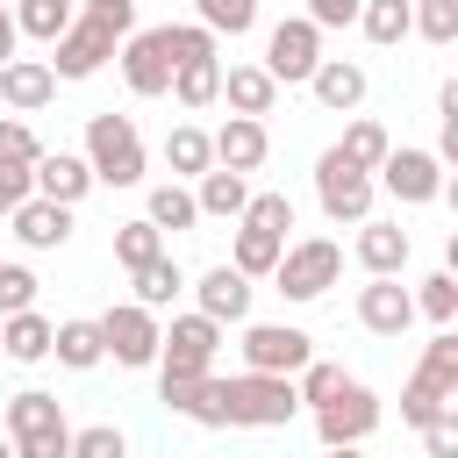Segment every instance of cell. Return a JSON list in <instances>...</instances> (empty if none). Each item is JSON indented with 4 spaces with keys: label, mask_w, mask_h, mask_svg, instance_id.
Wrapping results in <instances>:
<instances>
[{
    "label": "cell",
    "mask_w": 458,
    "mask_h": 458,
    "mask_svg": "<svg viewBox=\"0 0 458 458\" xmlns=\"http://www.w3.org/2000/svg\"><path fill=\"white\" fill-rule=\"evenodd\" d=\"M79 157H86L93 186H143V172H150V150H143L136 114H114V107L86 114V143H79Z\"/></svg>",
    "instance_id": "6da1fadb"
},
{
    "label": "cell",
    "mask_w": 458,
    "mask_h": 458,
    "mask_svg": "<svg viewBox=\"0 0 458 458\" xmlns=\"http://www.w3.org/2000/svg\"><path fill=\"white\" fill-rule=\"evenodd\" d=\"M215 408H222V429H286L301 415L293 401V379H265V372H215Z\"/></svg>",
    "instance_id": "7a4b0ae2"
},
{
    "label": "cell",
    "mask_w": 458,
    "mask_h": 458,
    "mask_svg": "<svg viewBox=\"0 0 458 458\" xmlns=\"http://www.w3.org/2000/svg\"><path fill=\"white\" fill-rule=\"evenodd\" d=\"M0 437L14 444V458H72V422H64V401L50 394V386H21V394H7V408H0Z\"/></svg>",
    "instance_id": "3957f363"
},
{
    "label": "cell",
    "mask_w": 458,
    "mask_h": 458,
    "mask_svg": "<svg viewBox=\"0 0 458 458\" xmlns=\"http://www.w3.org/2000/svg\"><path fill=\"white\" fill-rule=\"evenodd\" d=\"M336 279H344V243H336V236H293V243L279 250V265H272V293H279L286 308L322 301Z\"/></svg>",
    "instance_id": "277c9868"
},
{
    "label": "cell",
    "mask_w": 458,
    "mask_h": 458,
    "mask_svg": "<svg viewBox=\"0 0 458 458\" xmlns=\"http://www.w3.org/2000/svg\"><path fill=\"white\" fill-rule=\"evenodd\" d=\"M372 186H379L394 208H429V200H444V193H451L444 157H437V150H422V143H394V150L379 157Z\"/></svg>",
    "instance_id": "5b68a950"
},
{
    "label": "cell",
    "mask_w": 458,
    "mask_h": 458,
    "mask_svg": "<svg viewBox=\"0 0 458 458\" xmlns=\"http://www.w3.org/2000/svg\"><path fill=\"white\" fill-rule=\"evenodd\" d=\"M372 200H379V186H372V172H358L336 143L315 157V208L336 222V229H358V222H372Z\"/></svg>",
    "instance_id": "8992f818"
},
{
    "label": "cell",
    "mask_w": 458,
    "mask_h": 458,
    "mask_svg": "<svg viewBox=\"0 0 458 458\" xmlns=\"http://www.w3.org/2000/svg\"><path fill=\"white\" fill-rule=\"evenodd\" d=\"M222 322H208V315H172L165 322V336H157V365L150 372H172V379H208L215 372V358H222Z\"/></svg>",
    "instance_id": "52a82bcc"
},
{
    "label": "cell",
    "mask_w": 458,
    "mask_h": 458,
    "mask_svg": "<svg viewBox=\"0 0 458 458\" xmlns=\"http://www.w3.org/2000/svg\"><path fill=\"white\" fill-rule=\"evenodd\" d=\"M308 358H315V336L301 322H243V336H236V365L265 372V379H293Z\"/></svg>",
    "instance_id": "ba28073f"
},
{
    "label": "cell",
    "mask_w": 458,
    "mask_h": 458,
    "mask_svg": "<svg viewBox=\"0 0 458 458\" xmlns=\"http://www.w3.org/2000/svg\"><path fill=\"white\" fill-rule=\"evenodd\" d=\"M93 322H100V351H107L122 372H150V365H157L165 315H150V308H136V301H114V308L93 315Z\"/></svg>",
    "instance_id": "9c48e42d"
},
{
    "label": "cell",
    "mask_w": 458,
    "mask_h": 458,
    "mask_svg": "<svg viewBox=\"0 0 458 458\" xmlns=\"http://www.w3.org/2000/svg\"><path fill=\"white\" fill-rule=\"evenodd\" d=\"M329 50H322V29L308 21V14H279L272 29H265V72H272V86H308V72L322 64Z\"/></svg>",
    "instance_id": "30bf717a"
},
{
    "label": "cell",
    "mask_w": 458,
    "mask_h": 458,
    "mask_svg": "<svg viewBox=\"0 0 458 458\" xmlns=\"http://www.w3.org/2000/svg\"><path fill=\"white\" fill-rule=\"evenodd\" d=\"M379 394L365 386V379H344L336 386V401H322L315 408V437H322V451H336V444H365L372 429H379Z\"/></svg>",
    "instance_id": "8fae6325"
},
{
    "label": "cell",
    "mask_w": 458,
    "mask_h": 458,
    "mask_svg": "<svg viewBox=\"0 0 458 458\" xmlns=\"http://www.w3.org/2000/svg\"><path fill=\"white\" fill-rule=\"evenodd\" d=\"M114 50H122V43H114V36L100 29V21L72 14V29H64V36L50 43V57H43V64H50V79H57V86H79V79H93V72H100V64H107Z\"/></svg>",
    "instance_id": "7c38bea8"
},
{
    "label": "cell",
    "mask_w": 458,
    "mask_h": 458,
    "mask_svg": "<svg viewBox=\"0 0 458 458\" xmlns=\"http://www.w3.org/2000/svg\"><path fill=\"white\" fill-rule=\"evenodd\" d=\"M114 64H122V86H129L136 100H165V86H172L165 29H129V36H122V50H114Z\"/></svg>",
    "instance_id": "4fadbf2b"
},
{
    "label": "cell",
    "mask_w": 458,
    "mask_h": 458,
    "mask_svg": "<svg viewBox=\"0 0 458 458\" xmlns=\"http://www.w3.org/2000/svg\"><path fill=\"white\" fill-rule=\"evenodd\" d=\"M186 286H193V315H208V322H222V329H229V322H236V329L250 322V293H258V286H250L236 265H208V272L186 279Z\"/></svg>",
    "instance_id": "5bb4252c"
},
{
    "label": "cell",
    "mask_w": 458,
    "mask_h": 458,
    "mask_svg": "<svg viewBox=\"0 0 458 458\" xmlns=\"http://www.w3.org/2000/svg\"><path fill=\"white\" fill-rule=\"evenodd\" d=\"M208 150H215V165L222 172H265V157H272V129L265 122H250V114H229L222 129H208Z\"/></svg>",
    "instance_id": "9a60e30c"
},
{
    "label": "cell",
    "mask_w": 458,
    "mask_h": 458,
    "mask_svg": "<svg viewBox=\"0 0 458 458\" xmlns=\"http://www.w3.org/2000/svg\"><path fill=\"white\" fill-rule=\"evenodd\" d=\"M408 250H415L408 229H401V222H379V215L358 222V236H351V258H358L365 279H401V272H408Z\"/></svg>",
    "instance_id": "2e32d148"
},
{
    "label": "cell",
    "mask_w": 458,
    "mask_h": 458,
    "mask_svg": "<svg viewBox=\"0 0 458 458\" xmlns=\"http://www.w3.org/2000/svg\"><path fill=\"white\" fill-rule=\"evenodd\" d=\"M308 93H315V107H329V114H358L365 93H372V72H365L358 57H322V64L308 72Z\"/></svg>",
    "instance_id": "e0dca14e"
},
{
    "label": "cell",
    "mask_w": 458,
    "mask_h": 458,
    "mask_svg": "<svg viewBox=\"0 0 458 458\" xmlns=\"http://www.w3.org/2000/svg\"><path fill=\"white\" fill-rule=\"evenodd\" d=\"M29 186H36V200L79 208V200L93 193V172H86V157H79V150H43V157L29 165Z\"/></svg>",
    "instance_id": "ac0fdd59"
},
{
    "label": "cell",
    "mask_w": 458,
    "mask_h": 458,
    "mask_svg": "<svg viewBox=\"0 0 458 458\" xmlns=\"http://www.w3.org/2000/svg\"><path fill=\"white\" fill-rule=\"evenodd\" d=\"M351 308H358V329H372V336H408V322H415V301L401 279H365Z\"/></svg>",
    "instance_id": "d6986e66"
},
{
    "label": "cell",
    "mask_w": 458,
    "mask_h": 458,
    "mask_svg": "<svg viewBox=\"0 0 458 458\" xmlns=\"http://www.w3.org/2000/svg\"><path fill=\"white\" fill-rule=\"evenodd\" d=\"M72 215H79V208H57V200H36V193H29V200L7 215V229H14L21 250H64V243H72Z\"/></svg>",
    "instance_id": "ffe728a7"
},
{
    "label": "cell",
    "mask_w": 458,
    "mask_h": 458,
    "mask_svg": "<svg viewBox=\"0 0 458 458\" xmlns=\"http://www.w3.org/2000/svg\"><path fill=\"white\" fill-rule=\"evenodd\" d=\"M0 100H7V114H43L50 100H57V79H50V64L43 57H7L0 64Z\"/></svg>",
    "instance_id": "44dd1931"
},
{
    "label": "cell",
    "mask_w": 458,
    "mask_h": 458,
    "mask_svg": "<svg viewBox=\"0 0 458 458\" xmlns=\"http://www.w3.org/2000/svg\"><path fill=\"white\" fill-rule=\"evenodd\" d=\"M222 100H229V114L265 122V114L279 107V86H272V72H265L258 57H243V64H222Z\"/></svg>",
    "instance_id": "7402d4cb"
},
{
    "label": "cell",
    "mask_w": 458,
    "mask_h": 458,
    "mask_svg": "<svg viewBox=\"0 0 458 458\" xmlns=\"http://www.w3.org/2000/svg\"><path fill=\"white\" fill-rule=\"evenodd\" d=\"M50 336H57V322H50L43 308L0 315V358H7V365H43V358H50Z\"/></svg>",
    "instance_id": "603a6c76"
},
{
    "label": "cell",
    "mask_w": 458,
    "mask_h": 458,
    "mask_svg": "<svg viewBox=\"0 0 458 458\" xmlns=\"http://www.w3.org/2000/svg\"><path fill=\"white\" fill-rule=\"evenodd\" d=\"M243 200H250V179H243V172L208 165V172L193 179V208H200V222H236V215H243Z\"/></svg>",
    "instance_id": "cb8c5ba5"
},
{
    "label": "cell",
    "mask_w": 458,
    "mask_h": 458,
    "mask_svg": "<svg viewBox=\"0 0 458 458\" xmlns=\"http://www.w3.org/2000/svg\"><path fill=\"white\" fill-rule=\"evenodd\" d=\"M143 222H150L157 236H186V229H200L193 186H179V179H157V186L143 193Z\"/></svg>",
    "instance_id": "d4e9b609"
},
{
    "label": "cell",
    "mask_w": 458,
    "mask_h": 458,
    "mask_svg": "<svg viewBox=\"0 0 458 458\" xmlns=\"http://www.w3.org/2000/svg\"><path fill=\"white\" fill-rule=\"evenodd\" d=\"M50 358H57L64 372H100V365H107V351H100V322H93V315H64L57 336H50Z\"/></svg>",
    "instance_id": "484cf974"
},
{
    "label": "cell",
    "mask_w": 458,
    "mask_h": 458,
    "mask_svg": "<svg viewBox=\"0 0 458 458\" xmlns=\"http://www.w3.org/2000/svg\"><path fill=\"white\" fill-rule=\"evenodd\" d=\"M165 165H172V179H179V186H193V179L215 165L208 129H200V122H172V129H165Z\"/></svg>",
    "instance_id": "4316f807"
},
{
    "label": "cell",
    "mask_w": 458,
    "mask_h": 458,
    "mask_svg": "<svg viewBox=\"0 0 458 458\" xmlns=\"http://www.w3.org/2000/svg\"><path fill=\"white\" fill-rule=\"evenodd\" d=\"M129 279H136V293H129V301H136V308H150V315H165V308L186 293V265H179L172 250H165V258H150V265H143V272H129Z\"/></svg>",
    "instance_id": "83f0119b"
},
{
    "label": "cell",
    "mask_w": 458,
    "mask_h": 458,
    "mask_svg": "<svg viewBox=\"0 0 458 458\" xmlns=\"http://www.w3.org/2000/svg\"><path fill=\"white\" fill-rule=\"evenodd\" d=\"M279 250H286L279 236H265V229H243V222H236V229H229V258H222V265H236V272L258 286V279H272Z\"/></svg>",
    "instance_id": "f1b7e54d"
},
{
    "label": "cell",
    "mask_w": 458,
    "mask_h": 458,
    "mask_svg": "<svg viewBox=\"0 0 458 458\" xmlns=\"http://www.w3.org/2000/svg\"><path fill=\"white\" fill-rule=\"evenodd\" d=\"M243 229H265V236H279V243H293V200L279 193V186H250V200H243V215H236Z\"/></svg>",
    "instance_id": "f546056e"
},
{
    "label": "cell",
    "mask_w": 458,
    "mask_h": 458,
    "mask_svg": "<svg viewBox=\"0 0 458 458\" xmlns=\"http://www.w3.org/2000/svg\"><path fill=\"white\" fill-rule=\"evenodd\" d=\"M336 150H344L358 172H379V157L394 150V136H386V122H372V114H351V122H344V136H336Z\"/></svg>",
    "instance_id": "4dcf8cb0"
},
{
    "label": "cell",
    "mask_w": 458,
    "mask_h": 458,
    "mask_svg": "<svg viewBox=\"0 0 458 458\" xmlns=\"http://www.w3.org/2000/svg\"><path fill=\"white\" fill-rule=\"evenodd\" d=\"M365 43H379V50H394V43H408V0H358V21H351Z\"/></svg>",
    "instance_id": "1f68e13d"
},
{
    "label": "cell",
    "mask_w": 458,
    "mask_h": 458,
    "mask_svg": "<svg viewBox=\"0 0 458 458\" xmlns=\"http://www.w3.org/2000/svg\"><path fill=\"white\" fill-rule=\"evenodd\" d=\"M193 21H200L215 43H222V36L236 43V36L258 29V0H193Z\"/></svg>",
    "instance_id": "d6a6232c"
},
{
    "label": "cell",
    "mask_w": 458,
    "mask_h": 458,
    "mask_svg": "<svg viewBox=\"0 0 458 458\" xmlns=\"http://www.w3.org/2000/svg\"><path fill=\"white\" fill-rule=\"evenodd\" d=\"M157 29H165V50H172V72L179 64H222V43L200 21H157Z\"/></svg>",
    "instance_id": "836d02e7"
},
{
    "label": "cell",
    "mask_w": 458,
    "mask_h": 458,
    "mask_svg": "<svg viewBox=\"0 0 458 458\" xmlns=\"http://www.w3.org/2000/svg\"><path fill=\"white\" fill-rule=\"evenodd\" d=\"M165 93H172L186 114H200V107H215V100H222V64H179Z\"/></svg>",
    "instance_id": "e575fe53"
},
{
    "label": "cell",
    "mask_w": 458,
    "mask_h": 458,
    "mask_svg": "<svg viewBox=\"0 0 458 458\" xmlns=\"http://www.w3.org/2000/svg\"><path fill=\"white\" fill-rule=\"evenodd\" d=\"M415 379H429L437 394H451V401H458V329H437V336L422 344V365H415Z\"/></svg>",
    "instance_id": "d590c367"
},
{
    "label": "cell",
    "mask_w": 458,
    "mask_h": 458,
    "mask_svg": "<svg viewBox=\"0 0 458 458\" xmlns=\"http://www.w3.org/2000/svg\"><path fill=\"white\" fill-rule=\"evenodd\" d=\"M351 372L336 365V358H308L301 372H293V401H301V415H315L322 401H336V386H344Z\"/></svg>",
    "instance_id": "8d00e7d4"
},
{
    "label": "cell",
    "mask_w": 458,
    "mask_h": 458,
    "mask_svg": "<svg viewBox=\"0 0 458 458\" xmlns=\"http://www.w3.org/2000/svg\"><path fill=\"white\" fill-rule=\"evenodd\" d=\"M408 36L451 50L458 43V0H408Z\"/></svg>",
    "instance_id": "74e56055"
},
{
    "label": "cell",
    "mask_w": 458,
    "mask_h": 458,
    "mask_svg": "<svg viewBox=\"0 0 458 458\" xmlns=\"http://www.w3.org/2000/svg\"><path fill=\"white\" fill-rule=\"evenodd\" d=\"M150 258H165V236H157L143 215H136V222H114V265H122V272H143Z\"/></svg>",
    "instance_id": "f35d334b"
},
{
    "label": "cell",
    "mask_w": 458,
    "mask_h": 458,
    "mask_svg": "<svg viewBox=\"0 0 458 458\" xmlns=\"http://www.w3.org/2000/svg\"><path fill=\"white\" fill-rule=\"evenodd\" d=\"M408 301H415V315H429L437 329H451V322H458V279H451V265L429 272L422 286H408Z\"/></svg>",
    "instance_id": "ab89813d"
},
{
    "label": "cell",
    "mask_w": 458,
    "mask_h": 458,
    "mask_svg": "<svg viewBox=\"0 0 458 458\" xmlns=\"http://www.w3.org/2000/svg\"><path fill=\"white\" fill-rule=\"evenodd\" d=\"M451 408H458L451 394H437L429 379H415V372H408V386H401V422H408V429H429V422H437V415H451Z\"/></svg>",
    "instance_id": "60d3db41"
},
{
    "label": "cell",
    "mask_w": 458,
    "mask_h": 458,
    "mask_svg": "<svg viewBox=\"0 0 458 458\" xmlns=\"http://www.w3.org/2000/svg\"><path fill=\"white\" fill-rule=\"evenodd\" d=\"M36 293H43V279H36L21 258H0V315H21V308H36Z\"/></svg>",
    "instance_id": "b9f144b4"
},
{
    "label": "cell",
    "mask_w": 458,
    "mask_h": 458,
    "mask_svg": "<svg viewBox=\"0 0 458 458\" xmlns=\"http://www.w3.org/2000/svg\"><path fill=\"white\" fill-rule=\"evenodd\" d=\"M72 458H129V429L122 422H86V429H72Z\"/></svg>",
    "instance_id": "7bdbcfd3"
},
{
    "label": "cell",
    "mask_w": 458,
    "mask_h": 458,
    "mask_svg": "<svg viewBox=\"0 0 458 458\" xmlns=\"http://www.w3.org/2000/svg\"><path fill=\"white\" fill-rule=\"evenodd\" d=\"M36 157H43V136L21 114H0V165H36Z\"/></svg>",
    "instance_id": "ee69618b"
},
{
    "label": "cell",
    "mask_w": 458,
    "mask_h": 458,
    "mask_svg": "<svg viewBox=\"0 0 458 458\" xmlns=\"http://www.w3.org/2000/svg\"><path fill=\"white\" fill-rule=\"evenodd\" d=\"M79 14H86V21H100L114 43L136 29V0H79Z\"/></svg>",
    "instance_id": "f6af8a7d"
},
{
    "label": "cell",
    "mask_w": 458,
    "mask_h": 458,
    "mask_svg": "<svg viewBox=\"0 0 458 458\" xmlns=\"http://www.w3.org/2000/svg\"><path fill=\"white\" fill-rule=\"evenodd\" d=\"M301 14L329 36V29H351V21H358V0H301Z\"/></svg>",
    "instance_id": "bcb514c9"
},
{
    "label": "cell",
    "mask_w": 458,
    "mask_h": 458,
    "mask_svg": "<svg viewBox=\"0 0 458 458\" xmlns=\"http://www.w3.org/2000/svg\"><path fill=\"white\" fill-rule=\"evenodd\" d=\"M422 451H429V458H458V408L437 415V422L422 429Z\"/></svg>",
    "instance_id": "7dc6e473"
},
{
    "label": "cell",
    "mask_w": 458,
    "mask_h": 458,
    "mask_svg": "<svg viewBox=\"0 0 458 458\" xmlns=\"http://www.w3.org/2000/svg\"><path fill=\"white\" fill-rule=\"evenodd\" d=\"M29 193H36V186H29V165H0V222H7Z\"/></svg>",
    "instance_id": "c3c4849f"
},
{
    "label": "cell",
    "mask_w": 458,
    "mask_h": 458,
    "mask_svg": "<svg viewBox=\"0 0 458 458\" xmlns=\"http://www.w3.org/2000/svg\"><path fill=\"white\" fill-rule=\"evenodd\" d=\"M7 57H21V29H14V7L0 0V64H7Z\"/></svg>",
    "instance_id": "681fc988"
},
{
    "label": "cell",
    "mask_w": 458,
    "mask_h": 458,
    "mask_svg": "<svg viewBox=\"0 0 458 458\" xmlns=\"http://www.w3.org/2000/svg\"><path fill=\"white\" fill-rule=\"evenodd\" d=\"M437 122H458V79L437 86Z\"/></svg>",
    "instance_id": "f907efd6"
},
{
    "label": "cell",
    "mask_w": 458,
    "mask_h": 458,
    "mask_svg": "<svg viewBox=\"0 0 458 458\" xmlns=\"http://www.w3.org/2000/svg\"><path fill=\"white\" fill-rule=\"evenodd\" d=\"M322 458H365V444H336V451H322Z\"/></svg>",
    "instance_id": "816d5d0a"
},
{
    "label": "cell",
    "mask_w": 458,
    "mask_h": 458,
    "mask_svg": "<svg viewBox=\"0 0 458 458\" xmlns=\"http://www.w3.org/2000/svg\"><path fill=\"white\" fill-rule=\"evenodd\" d=\"M0 458H14V444H7V437H0Z\"/></svg>",
    "instance_id": "f5cc1de1"
},
{
    "label": "cell",
    "mask_w": 458,
    "mask_h": 458,
    "mask_svg": "<svg viewBox=\"0 0 458 458\" xmlns=\"http://www.w3.org/2000/svg\"><path fill=\"white\" fill-rule=\"evenodd\" d=\"M72 7H79V0H72Z\"/></svg>",
    "instance_id": "db71d44e"
}]
</instances>
